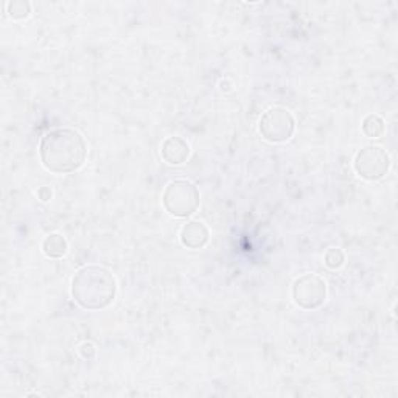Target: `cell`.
I'll return each instance as SVG.
<instances>
[{
    "label": "cell",
    "instance_id": "obj_12",
    "mask_svg": "<svg viewBox=\"0 0 398 398\" xmlns=\"http://www.w3.org/2000/svg\"><path fill=\"white\" fill-rule=\"evenodd\" d=\"M323 260H326V264H327L330 269H338V268L343 267L344 254H343L341 249L331 247V249H328V251H327L326 257H323Z\"/></svg>",
    "mask_w": 398,
    "mask_h": 398
},
{
    "label": "cell",
    "instance_id": "obj_7",
    "mask_svg": "<svg viewBox=\"0 0 398 398\" xmlns=\"http://www.w3.org/2000/svg\"><path fill=\"white\" fill-rule=\"evenodd\" d=\"M190 156V146L184 139L181 137H168L162 144V157L165 162L171 165L184 163Z\"/></svg>",
    "mask_w": 398,
    "mask_h": 398
},
{
    "label": "cell",
    "instance_id": "obj_10",
    "mask_svg": "<svg viewBox=\"0 0 398 398\" xmlns=\"http://www.w3.org/2000/svg\"><path fill=\"white\" fill-rule=\"evenodd\" d=\"M362 132L370 139H378L384 134V120L380 115H367L362 122Z\"/></svg>",
    "mask_w": 398,
    "mask_h": 398
},
{
    "label": "cell",
    "instance_id": "obj_3",
    "mask_svg": "<svg viewBox=\"0 0 398 398\" xmlns=\"http://www.w3.org/2000/svg\"><path fill=\"white\" fill-rule=\"evenodd\" d=\"M163 207L173 217L185 218L195 213L199 205V192L190 181L178 179L167 185L163 192Z\"/></svg>",
    "mask_w": 398,
    "mask_h": 398
},
{
    "label": "cell",
    "instance_id": "obj_4",
    "mask_svg": "<svg viewBox=\"0 0 398 398\" xmlns=\"http://www.w3.org/2000/svg\"><path fill=\"white\" fill-rule=\"evenodd\" d=\"M296 129L293 115L285 107H271L260 120L262 136L272 144H280L291 139Z\"/></svg>",
    "mask_w": 398,
    "mask_h": 398
},
{
    "label": "cell",
    "instance_id": "obj_2",
    "mask_svg": "<svg viewBox=\"0 0 398 398\" xmlns=\"http://www.w3.org/2000/svg\"><path fill=\"white\" fill-rule=\"evenodd\" d=\"M115 293L117 284L111 271L102 267L81 268L72 280L73 301L86 310H102L109 305Z\"/></svg>",
    "mask_w": 398,
    "mask_h": 398
},
{
    "label": "cell",
    "instance_id": "obj_6",
    "mask_svg": "<svg viewBox=\"0 0 398 398\" xmlns=\"http://www.w3.org/2000/svg\"><path fill=\"white\" fill-rule=\"evenodd\" d=\"M327 288L326 281L314 274H305L294 281L293 297L294 302L305 310H314L326 301Z\"/></svg>",
    "mask_w": 398,
    "mask_h": 398
},
{
    "label": "cell",
    "instance_id": "obj_9",
    "mask_svg": "<svg viewBox=\"0 0 398 398\" xmlns=\"http://www.w3.org/2000/svg\"><path fill=\"white\" fill-rule=\"evenodd\" d=\"M43 251L50 259H60L68 252V242L60 234H50L43 243Z\"/></svg>",
    "mask_w": 398,
    "mask_h": 398
},
{
    "label": "cell",
    "instance_id": "obj_8",
    "mask_svg": "<svg viewBox=\"0 0 398 398\" xmlns=\"http://www.w3.org/2000/svg\"><path fill=\"white\" fill-rule=\"evenodd\" d=\"M209 242V230L203 222L192 221L181 230V243L190 249H199Z\"/></svg>",
    "mask_w": 398,
    "mask_h": 398
},
{
    "label": "cell",
    "instance_id": "obj_11",
    "mask_svg": "<svg viewBox=\"0 0 398 398\" xmlns=\"http://www.w3.org/2000/svg\"><path fill=\"white\" fill-rule=\"evenodd\" d=\"M8 14L11 16L13 19H23L30 14V4L25 2V0H14V2H8Z\"/></svg>",
    "mask_w": 398,
    "mask_h": 398
},
{
    "label": "cell",
    "instance_id": "obj_5",
    "mask_svg": "<svg viewBox=\"0 0 398 398\" xmlns=\"http://www.w3.org/2000/svg\"><path fill=\"white\" fill-rule=\"evenodd\" d=\"M355 170L361 178L367 181H378L391 167V161L383 148L366 146L355 157Z\"/></svg>",
    "mask_w": 398,
    "mask_h": 398
},
{
    "label": "cell",
    "instance_id": "obj_1",
    "mask_svg": "<svg viewBox=\"0 0 398 398\" xmlns=\"http://www.w3.org/2000/svg\"><path fill=\"white\" fill-rule=\"evenodd\" d=\"M39 154L44 167L52 173H72L85 163L87 145L78 131L56 128L41 140Z\"/></svg>",
    "mask_w": 398,
    "mask_h": 398
},
{
    "label": "cell",
    "instance_id": "obj_14",
    "mask_svg": "<svg viewBox=\"0 0 398 398\" xmlns=\"http://www.w3.org/2000/svg\"><path fill=\"white\" fill-rule=\"evenodd\" d=\"M38 196L41 198V201H48V199L52 198V190L48 187H41L38 190Z\"/></svg>",
    "mask_w": 398,
    "mask_h": 398
},
{
    "label": "cell",
    "instance_id": "obj_13",
    "mask_svg": "<svg viewBox=\"0 0 398 398\" xmlns=\"http://www.w3.org/2000/svg\"><path fill=\"white\" fill-rule=\"evenodd\" d=\"M78 352L81 355V358H85V360H94L95 358V355H97V348L92 343H82L78 348Z\"/></svg>",
    "mask_w": 398,
    "mask_h": 398
}]
</instances>
